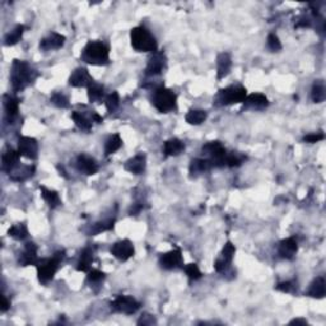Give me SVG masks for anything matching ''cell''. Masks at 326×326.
Instances as JSON below:
<instances>
[{
	"label": "cell",
	"instance_id": "cell-15",
	"mask_svg": "<svg viewBox=\"0 0 326 326\" xmlns=\"http://www.w3.org/2000/svg\"><path fill=\"white\" fill-rule=\"evenodd\" d=\"M297 252H298V242L294 237H288V238H284L279 242L278 255L280 259L293 260Z\"/></svg>",
	"mask_w": 326,
	"mask_h": 326
},
{
	"label": "cell",
	"instance_id": "cell-45",
	"mask_svg": "<svg viewBox=\"0 0 326 326\" xmlns=\"http://www.w3.org/2000/svg\"><path fill=\"white\" fill-rule=\"evenodd\" d=\"M324 139H325V134L322 132H319V133H311V134L305 135L303 142L310 143V144H315V143H319Z\"/></svg>",
	"mask_w": 326,
	"mask_h": 326
},
{
	"label": "cell",
	"instance_id": "cell-12",
	"mask_svg": "<svg viewBox=\"0 0 326 326\" xmlns=\"http://www.w3.org/2000/svg\"><path fill=\"white\" fill-rule=\"evenodd\" d=\"M167 67V57L163 51H156L150 56L149 61H148L147 68H145V75L147 77H156V75H161L163 70Z\"/></svg>",
	"mask_w": 326,
	"mask_h": 326
},
{
	"label": "cell",
	"instance_id": "cell-3",
	"mask_svg": "<svg viewBox=\"0 0 326 326\" xmlns=\"http://www.w3.org/2000/svg\"><path fill=\"white\" fill-rule=\"evenodd\" d=\"M130 41H132L133 49L139 53H156L158 49L155 36L144 26L133 28L130 32Z\"/></svg>",
	"mask_w": 326,
	"mask_h": 326
},
{
	"label": "cell",
	"instance_id": "cell-23",
	"mask_svg": "<svg viewBox=\"0 0 326 326\" xmlns=\"http://www.w3.org/2000/svg\"><path fill=\"white\" fill-rule=\"evenodd\" d=\"M232 69V57L228 53H221L217 56V78L223 79Z\"/></svg>",
	"mask_w": 326,
	"mask_h": 326
},
{
	"label": "cell",
	"instance_id": "cell-20",
	"mask_svg": "<svg viewBox=\"0 0 326 326\" xmlns=\"http://www.w3.org/2000/svg\"><path fill=\"white\" fill-rule=\"evenodd\" d=\"M65 44V36L60 35V33L51 32L48 37L42 38L40 42V49L42 51H53L59 50L64 46Z\"/></svg>",
	"mask_w": 326,
	"mask_h": 326
},
{
	"label": "cell",
	"instance_id": "cell-4",
	"mask_svg": "<svg viewBox=\"0 0 326 326\" xmlns=\"http://www.w3.org/2000/svg\"><path fill=\"white\" fill-rule=\"evenodd\" d=\"M65 255L67 254H65L64 250H60V251L55 252L53 257H50V259L38 260L36 268H37L38 281L41 284H48L53 280L60 264L64 262Z\"/></svg>",
	"mask_w": 326,
	"mask_h": 326
},
{
	"label": "cell",
	"instance_id": "cell-42",
	"mask_svg": "<svg viewBox=\"0 0 326 326\" xmlns=\"http://www.w3.org/2000/svg\"><path fill=\"white\" fill-rule=\"evenodd\" d=\"M276 291L283 292V293H296L297 292V284L294 280H288V281H281V283L276 284L275 287Z\"/></svg>",
	"mask_w": 326,
	"mask_h": 326
},
{
	"label": "cell",
	"instance_id": "cell-16",
	"mask_svg": "<svg viewBox=\"0 0 326 326\" xmlns=\"http://www.w3.org/2000/svg\"><path fill=\"white\" fill-rule=\"evenodd\" d=\"M269 106V100L267 96L263 93H252V95L247 96L245 101L242 102V110H252V111H263V110L268 108Z\"/></svg>",
	"mask_w": 326,
	"mask_h": 326
},
{
	"label": "cell",
	"instance_id": "cell-48",
	"mask_svg": "<svg viewBox=\"0 0 326 326\" xmlns=\"http://www.w3.org/2000/svg\"><path fill=\"white\" fill-rule=\"evenodd\" d=\"M142 209H143L142 203H135V204H133L132 208H130L129 214L130 215H137V214H139L140 212H142Z\"/></svg>",
	"mask_w": 326,
	"mask_h": 326
},
{
	"label": "cell",
	"instance_id": "cell-28",
	"mask_svg": "<svg viewBox=\"0 0 326 326\" xmlns=\"http://www.w3.org/2000/svg\"><path fill=\"white\" fill-rule=\"evenodd\" d=\"M41 195H42L44 200L46 202V204L49 205V208L51 209H56L57 207L61 205V199H60L59 194H57L55 190H50L45 186H40Z\"/></svg>",
	"mask_w": 326,
	"mask_h": 326
},
{
	"label": "cell",
	"instance_id": "cell-51",
	"mask_svg": "<svg viewBox=\"0 0 326 326\" xmlns=\"http://www.w3.org/2000/svg\"><path fill=\"white\" fill-rule=\"evenodd\" d=\"M291 325H307V321L305 319H294L289 322Z\"/></svg>",
	"mask_w": 326,
	"mask_h": 326
},
{
	"label": "cell",
	"instance_id": "cell-2",
	"mask_svg": "<svg viewBox=\"0 0 326 326\" xmlns=\"http://www.w3.org/2000/svg\"><path fill=\"white\" fill-rule=\"evenodd\" d=\"M80 59L85 64L103 67L110 64V49L102 41H90L83 48Z\"/></svg>",
	"mask_w": 326,
	"mask_h": 326
},
{
	"label": "cell",
	"instance_id": "cell-11",
	"mask_svg": "<svg viewBox=\"0 0 326 326\" xmlns=\"http://www.w3.org/2000/svg\"><path fill=\"white\" fill-rule=\"evenodd\" d=\"M160 265L164 270H176L180 268H184V260L180 249H173L171 251L162 254L160 256Z\"/></svg>",
	"mask_w": 326,
	"mask_h": 326
},
{
	"label": "cell",
	"instance_id": "cell-22",
	"mask_svg": "<svg viewBox=\"0 0 326 326\" xmlns=\"http://www.w3.org/2000/svg\"><path fill=\"white\" fill-rule=\"evenodd\" d=\"M326 294V283L325 279L322 276H317L316 279L312 280V283L310 284L309 289L306 292V296L311 297V298L321 299L324 298Z\"/></svg>",
	"mask_w": 326,
	"mask_h": 326
},
{
	"label": "cell",
	"instance_id": "cell-13",
	"mask_svg": "<svg viewBox=\"0 0 326 326\" xmlns=\"http://www.w3.org/2000/svg\"><path fill=\"white\" fill-rule=\"evenodd\" d=\"M18 152L28 160H36L38 156L37 140L31 137H20L18 140Z\"/></svg>",
	"mask_w": 326,
	"mask_h": 326
},
{
	"label": "cell",
	"instance_id": "cell-8",
	"mask_svg": "<svg viewBox=\"0 0 326 326\" xmlns=\"http://www.w3.org/2000/svg\"><path fill=\"white\" fill-rule=\"evenodd\" d=\"M112 312L124 315H133L140 309V303L132 296H116L111 302Z\"/></svg>",
	"mask_w": 326,
	"mask_h": 326
},
{
	"label": "cell",
	"instance_id": "cell-6",
	"mask_svg": "<svg viewBox=\"0 0 326 326\" xmlns=\"http://www.w3.org/2000/svg\"><path fill=\"white\" fill-rule=\"evenodd\" d=\"M152 103L157 111L167 114V112L175 111L177 108V96L173 91L160 85L153 91Z\"/></svg>",
	"mask_w": 326,
	"mask_h": 326
},
{
	"label": "cell",
	"instance_id": "cell-27",
	"mask_svg": "<svg viewBox=\"0 0 326 326\" xmlns=\"http://www.w3.org/2000/svg\"><path fill=\"white\" fill-rule=\"evenodd\" d=\"M185 150V144L177 138H172L164 142L163 153L167 157H176L180 156Z\"/></svg>",
	"mask_w": 326,
	"mask_h": 326
},
{
	"label": "cell",
	"instance_id": "cell-47",
	"mask_svg": "<svg viewBox=\"0 0 326 326\" xmlns=\"http://www.w3.org/2000/svg\"><path fill=\"white\" fill-rule=\"evenodd\" d=\"M311 26H312V20L310 19L309 17H302V18H299L298 22L294 25V27L296 28H309V27H311Z\"/></svg>",
	"mask_w": 326,
	"mask_h": 326
},
{
	"label": "cell",
	"instance_id": "cell-30",
	"mask_svg": "<svg viewBox=\"0 0 326 326\" xmlns=\"http://www.w3.org/2000/svg\"><path fill=\"white\" fill-rule=\"evenodd\" d=\"M25 30H26V26L23 25L15 26L10 32H8L7 35H5L4 45L5 46L17 45V44L20 41V38H22L23 33H25Z\"/></svg>",
	"mask_w": 326,
	"mask_h": 326
},
{
	"label": "cell",
	"instance_id": "cell-29",
	"mask_svg": "<svg viewBox=\"0 0 326 326\" xmlns=\"http://www.w3.org/2000/svg\"><path fill=\"white\" fill-rule=\"evenodd\" d=\"M88 100H90L91 103H101L105 98V87L101 84H97V83H93L92 85L88 87Z\"/></svg>",
	"mask_w": 326,
	"mask_h": 326
},
{
	"label": "cell",
	"instance_id": "cell-14",
	"mask_svg": "<svg viewBox=\"0 0 326 326\" xmlns=\"http://www.w3.org/2000/svg\"><path fill=\"white\" fill-rule=\"evenodd\" d=\"M93 83H95V80L91 77L88 69H85V68L83 67L77 68L69 77V85L75 88H88L90 85H92Z\"/></svg>",
	"mask_w": 326,
	"mask_h": 326
},
{
	"label": "cell",
	"instance_id": "cell-5",
	"mask_svg": "<svg viewBox=\"0 0 326 326\" xmlns=\"http://www.w3.org/2000/svg\"><path fill=\"white\" fill-rule=\"evenodd\" d=\"M247 97V91L244 85L234 84L227 88H222L214 97V106L223 107V106L236 105L242 103Z\"/></svg>",
	"mask_w": 326,
	"mask_h": 326
},
{
	"label": "cell",
	"instance_id": "cell-17",
	"mask_svg": "<svg viewBox=\"0 0 326 326\" xmlns=\"http://www.w3.org/2000/svg\"><path fill=\"white\" fill-rule=\"evenodd\" d=\"M75 166H77L78 171L87 175V176H92V175H96L98 172V163L96 162L95 158L84 155V153L78 156L77 161H75Z\"/></svg>",
	"mask_w": 326,
	"mask_h": 326
},
{
	"label": "cell",
	"instance_id": "cell-7",
	"mask_svg": "<svg viewBox=\"0 0 326 326\" xmlns=\"http://www.w3.org/2000/svg\"><path fill=\"white\" fill-rule=\"evenodd\" d=\"M202 152L214 168H222V167L226 166L227 150L218 140L205 143L202 148Z\"/></svg>",
	"mask_w": 326,
	"mask_h": 326
},
{
	"label": "cell",
	"instance_id": "cell-43",
	"mask_svg": "<svg viewBox=\"0 0 326 326\" xmlns=\"http://www.w3.org/2000/svg\"><path fill=\"white\" fill-rule=\"evenodd\" d=\"M184 270L185 273H186V275L189 276L190 280H199L203 276V274L200 272L199 267H198L197 264H187L186 267L184 268Z\"/></svg>",
	"mask_w": 326,
	"mask_h": 326
},
{
	"label": "cell",
	"instance_id": "cell-33",
	"mask_svg": "<svg viewBox=\"0 0 326 326\" xmlns=\"http://www.w3.org/2000/svg\"><path fill=\"white\" fill-rule=\"evenodd\" d=\"M115 221H116V219H115V217H112V218H106L103 219V221L97 222V223H95L92 227H91L90 234L91 236H96V234H100L102 233V232L111 231V229H114Z\"/></svg>",
	"mask_w": 326,
	"mask_h": 326
},
{
	"label": "cell",
	"instance_id": "cell-9",
	"mask_svg": "<svg viewBox=\"0 0 326 326\" xmlns=\"http://www.w3.org/2000/svg\"><path fill=\"white\" fill-rule=\"evenodd\" d=\"M110 252H111V255L115 259H117L121 263H125L134 256L135 249L130 240H120V241L115 242L112 245L111 249H110Z\"/></svg>",
	"mask_w": 326,
	"mask_h": 326
},
{
	"label": "cell",
	"instance_id": "cell-24",
	"mask_svg": "<svg viewBox=\"0 0 326 326\" xmlns=\"http://www.w3.org/2000/svg\"><path fill=\"white\" fill-rule=\"evenodd\" d=\"M93 255H95V249L92 247H84L80 252L79 262L77 264L78 272L88 273L91 270V265L93 263Z\"/></svg>",
	"mask_w": 326,
	"mask_h": 326
},
{
	"label": "cell",
	"instance_id": "cell-10",
	"mask_svg": "<svg viewBox=\"0 0 326 326\" xmlns=\"http://www.w3.org/2000/svg\"><path fill=\"white\" fill-rule=\"evenodd\" d=\"M234 254H236V247L231 241L226 242L221 252V256L215 260L214 269L217 273H223L231 267L232 262H233Z\"/></svg>",
	"mask_w": 326,
	"mask_h": 326
},
{
	"label": "cell",
	"instance_id": "cell-40",
	"mask_svg": "<svg viewBox=\"0 0 326 326\" xmlns=\"http://www.w3.org/2000/svg\"><path fill=\"white\" fill-rule=\"evenodd\" d=\"M51 102H53L54 106L59 108H69L70 107V102L69 98L64 95V93L60 92H55L53 96H51Z\"/></svg>",
	"mask_w": 326,
	"mask_h": 326
},
{
	"label": "cell",
	"instance_id": "cell-18",
	"mask_svg": "<svg viewBox=\"0 0 326 326\" xmlns=\"http://www.w3.org/2000/svg\"><path fill=\"white\" fill-rule=\"evenodd\" d=\"M37 251L38 249L37 246H36V244H33V242H27V244L25 245V250H23V252L20 254L19 260H18L19 265H22V267L37 265L38 263Z\"/></svg>",
	"mask_w": 326,
	"mask_h": 326
},
{
	"label": "cell",
	"instance_id": "cell-39",
	"mask_svg": "<svg viewBox=\"0 0 326 326\" xmlns=\"http://www.w3.org/2000/svg\"><path fill=\"white\" fill-rule=\"evenodd\" d=\"M106 278V274L98 269H92L88 272L87 275V281L91 284V287H95V286H101L102 281L105 280Z\"/></svg>",
	"mask_w": 326,
	"mask_h": 326
},
{
	"label": "cell",
	"instance_id": "cell-50",
	"mask_svg": "<svg viewBox=\"0 0 326 326\" xmlns=\"http://www.w3.org/2000/svg\"><path fill=\"white\" fill-rule=\"evenodd\" d=\"M91 119H92L93 122H97V124H101V122L103 121L102 117H101L100 115H98L96 111H92V115H91Z\"/></svg>",
	"mask_w": 326,
	"mask_h": 326
},
{
	"label": "cell",
	"instance_id": "cell-35",
	"mask_svg": "<svg viewBox=\"0 0 326 326\" xmlns=\"http://www.w3.org/2000/svg\"><path fill=\"white\" fill-rule=\"evenodd\" d=\"M121 147L122 139L121 137H120V134H117V133L116 134H112L111 137H108V139L106 140L105 143V156L107 157V156L114 155V153H116Z\"/></svg>",
	"mask_w": 326,
	"mask_h": 326
},
{
	"label": "cell",
	"instance_id": "cell-32",
	"mask_svg": "<svg viewBox=\"0 0 326 326\" xmlns=\"http://www.w3.org/2000/svg\"><path fill=\"white\" fill-rule=\"evenodd\" d=\"M72 119H73V121L75 122V125H77V126L79 127L80 130H83V132H90V130L92 129V125H93L92 119H90V117L85 116L83 112L73 111L72 112Z\"/></svg>",
	"mask_w": 326,
	"mask_h": 326
},
{
	"label": "cell",
	"instance_id": "cell-19",
	"mask_svg": "<svg viewBox=\"0 0 326 326\" xmlns=\"http://www.w3.org/2000/svg\"><path fill=\"white\" fill-rule=\"evenodd\" d=\"M124 168L133 175H142L147 168V156L144 153L134 156L125 162Z\"/></svg>",
	"mask_w": 326,
	"mask_h": 326
},
{
	"label": "cell",
	"instance_id": "cell-21",
	"mask_svg": "<svg viewBox=\"0 0 326 326\" xmlns=\"http://www.w3.org/2000/svg\"><path fill=\"white\" fill-rule=\"evenodd\" d=\"M19 152H17V150L12 149V148H9V149L5 150L4 153H3L2 156V169L4 172H7V173H10V172L13 171V169L15 168V167L18 166V162H19Z\"/></svg>",
	"mask_w": 326,
	"mask_h": 326
},
{
	"label": "cell",
	"instance_id": "cell-31",
	"mask_svg": "<svg viewBox=\"0 0 326 326\" xmlns=\"http://www.w3.org/2000/svg\"><path fill=\"white\" fill-rule=\"evenodd\" d=\"M4 110L7 116L9 117L10 120L14 119L17 116L18 111H19V100L13 96L5 95L4 96Z\"/></svg>",
	"mask_w": 326,
	"mask_h": 326
},
{
	"label": "cell",
	"instance_id": "cell-44",
	"mask_svg": "<svg viewBox=\"0 0 326 326\" xmlns=\"http://www.w3.org/2000/svg\"><path fill=\"white\" fill-rule=\"evenodd\" d=\"M267 45H268V49H269L270 51H273V53L280 51L281 49H283L280 40H279V37L275 35V33H270V35L268 36Z\"/></svg>",
	"mask_w": 326,
	"mask_h": 326
},
{
	"label": "cell",
	"instance_id": "cell-49",
	"mask_svg": "<svg viewBox=\"0 0 326 326\" xmlns=\"http://www.w3.org/2000/svg\"><path fill=\"white\" fill-rule=\"evenodd\" d=\"M10 307V302L8 301V298L5 296H3L2 298V306H0V310H2V312H7L8 310H9Z\"/></svg>",
	"mask_w": 326,
	"mask_h": 326
},
{
	"label": "cell",
	"instance_id": "cell-1",
	"mask_svg": "<svg viewBox=\"0 0 326 326\" xmlns=\"http://www.w3.org/2000/svg\"><path fill=\"white\" fill-rule=\"evenodd\" d=\"M38 77V73L22 60H14L10 69V83L14 92H22L32 84Z\"/></svg>",
	"mask_w": 326,
	"mask_h": 326
},
{
	"label": "cell",
	"instance_id": "cell-26",
	"mask_svg": "<svg viewBox=\"0 0 326 326\" xmlns=\"http://www.w3.org/2000/svg\"><path fill=\"white\" fill-rule=\"evenodd\" d=\"M36 167L35 166H17L9 173L10 180L17 182H23L26 180L31 179L35 175Z\"/></svg>",
	"mask_w": 326,
	"mask_h": 326
},
{
	"label": "cell",
	"instance_id": "cell-37",
	"mask_svg": "<svg viewBox=\"0 0 326 326\" xmlns=\"http://www.w3.org/2000/svg\"><path fill=\"white\" fill-rule=\"evenodd\" d=\"M8 234H9L12 238L18 240H25L28 237V229L27 226L25 223H17V224H13L9 229H8Z\"/></svg>",
	"mask_w": 326,
	"mask_h": 326
},
{
	"label": "cell",
	"instance_id": "cell-36",
	"mask_svg": "<svg viewBox=\"0 0 326 326\" xmlns=\"http://www.w3.org/2000/svg\"><path fill=\"white\" fill-rule=\"evenodd\" d=\"M207 111L204 110H190L185 116V120L190 125H200L207 120Z\"/></svg>",
	"mask_w": 326,
	"mask_h": 326
},
{
	"label": "cell",
	"instance_id": "cell-38",
	"mask_svg": "<svg viewBox=\"0 0 326 326\" xmlns=\"http://www.w3.org/2000/svg\"><path fill=\"white\" fill-rule=\"evenodd\" d=\"M246 161V156H244L240 152H231L227 153L226 156V166L234 168V167H240L242 163Z\"/></svg>",
	"mask_w": 326,
	"mask_h": 326
},
{
	"label": "cell",
	"instance_id": "cell-46",
	"mask_svg": "<svg viewBox=\"0 0 326 326\" xmlns=\"http://www.w3.org/2000/svg\"><path fill=\"white\" fill-rule=\"evenodd\" d=\"M156 322L157 321H156L155 316H152V315L149 314L142 315V317L138 320V325H153L156 324Z\"/></svg>",
	"mask_w": 326,
	"mask_h": 326
},
{
	"label": "cell",
	"instance_id": "cell-25",
	"mask_svg": "<svg viewBox=\"0 0 326 326\" xmlns=\"http://www.w3.org/2000/svg\"><path fill=\"white\" fill-rule=\"evenodd\" d=\"M212 168V163H210L207 158H195V160H192L191 163H190L189 172L191 177H198L200 176V175L205 173V172L210 171Z\"/></svg>",
	"mask_w": 326,
	"mask_h": 326
},
{
	"label": "cell",
	"instance_id": "cell-34",
	"mask_svg": "<svg viewBox=\"0 0 326 326\" xmlns=\"http://www.w3.org/2000/svg\"><path fill=\"white\" fill-rule=\"evenodd\" d=\"M311 98L315 103H322L326 98V88L324 80H315L311 90Z\"/></svg>",
	"mask_w": 326,
	"mask_h": 326
},
{
	"label": "cell",
	"instance_id": "cell-41",
	"mask_svg": "<svg viewBox=\"0 0 326 326\" xmlns=\"http://www.w3.org/2000/svg\"><path fill=\"white\" fill-rule=\"evenodd\" d=\"M105 105H106V108H107L108 112L116 111L117 107H119V105H120L119 93L117 92L110 93L105 100Z\"/></svg>",
	"mask_w": 326,
	"mask_h": 326
}]
</instances>
